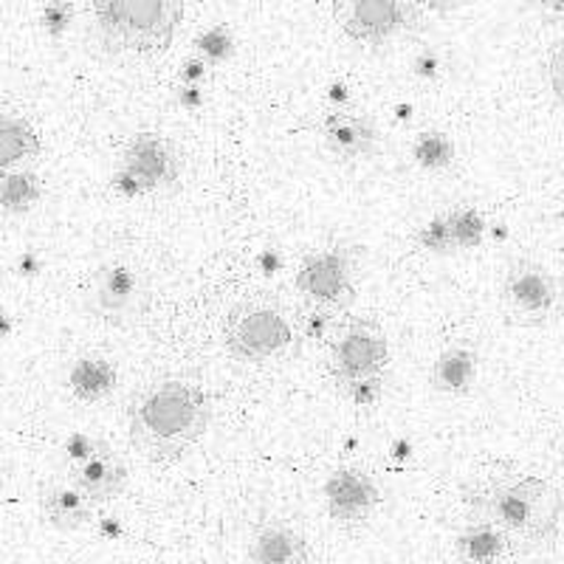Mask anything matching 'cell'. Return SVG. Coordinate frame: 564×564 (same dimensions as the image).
<instances>
[{
    "mask_svg": "<svg viewBox=\"0 0 564 564\" xmlns=\"http://www.w3.org/2000/svg\"><path fill=\"white\" fill-rule=\"evenodd\" d=\"M415 3L423 9V12L452 14V12H457L463 3H468V0H415Z\"/></svg>",
    "mask_w": 564,
    "mask_h": 564,
    "instance_id": "e575fe53",
    "label": "cell"
},
{
    "mask_svg": "<svg viewBox=\"0 0 564 564\" xmlns=\"http://www.w3.org/2000/svg\"><path fill=\"white\" fill-rule=\"evenodd\" d=\"M412 161H415L417 167L426 170V173H443V170H449L457 159V148L455 139H452L446 130H421V133L412 139Z\"/></svg>",
    "mask_w": 564,
    "mask_h": 564,
    "instance_id": "44dd1931",
    "label": "cell"
},
{
    "mask_svg": "<svg viewBox=\"0 0 564 564\" xmlns=\"http://www.w3.org/2000/svg\"><path fill=\"white\" fill-rule=\"evenodd\" d=\"M122 167L130 170L141 181L144 193H164L181 178V155L173 148V141L161 133H135L124 144Z\"/></svg>",
    "mask_w": 564,
    "mask_h": 564,
    "instance_id": "8fae6325",
    "label": "cell"
},
{
    "mask_svg": "<svg viewBox=\"0 0 564 564\" xmlns=\"http://www.w3.org/2000/svg\"><path fill=\"white\" fill-rule=\"evenodd\" d=\"M102 446H105L102 437L88 435V432H70V435L63 441V446H59V466H63L65 471L83 466V463L88 460V457L97 455Z\"/></svg>",
    "mask_w": 564,
    "mask_h": 564,
    "instance_id": "d4e9b609",
    "label": "cell"
},
{
    "mask_svg": "<svg viewBox=\"0 0 564 564\" xmlns=\"http://www.w3.org/2000/svg\"><path fill=\"white\" fill-rule=\"evenodd\" d=\"M449 224L457 251H475L486 243L488 220L482 218V212L475 209V206H455V209H449Z\"/></svg>",
    "mask_w": 564,
    "mask_h": 564,
    "instance_id": "7402d4cb",
    "label": "cell"
},
{
    "mask_svg": "<svg viewBox=\"0 0 564 564\" xmlns=\"http://www.w3.org/2000/svg\"><path fill=\"white\" fill-rule=\"evenodd\" d=\"M224 347L235 359L251 365L282 359L294 347V325L271 302L246 300L226 316Z\"/></svg>",
    "mask_w": 564,
    "mask_h": 564,
    "instance_id": "277c9868",
    "label": "cell"
},
{
    "mask_svg": "<svg viewBox=\"0 0 564 564\" xmlns=\"http://www.w3.org/2000/svg\"><path fill=\"white\" fill-rule=\"evenodd\" d=\"M475 520L500 525L520 551H539L553 545L562 520V494L542 477L517 475L488 480L463 491Z\"/></svg>",
    "mask_w": 564,
    "mask_h": 564,
    "instance_id": "7a4b0ae2",
    "label": "cell"
},
{
    "mask_svg": "<svg viewBox=\"0 0 564 564\" xmlns=\"http://www.w3.org/2000/svg\"><path fill=\"white\" fill-rule=\"evenodd\" d=\"M0 322H3V336H12V327H14V319H12V314H9V311H3V316H0Z\"/></svg>",
    "mask_w": 564,
    "mask_h": 564,
    "instance_id": "f35d334b",
    "label": "cell"
},
{
    "mask_svg": "<svg viewBox=\"0 0 564 564\" xmlns=\"http://www.w3.org/2000/svg\"><path fill=\"white\" fill-rule=\"evenodd\" d=\"M94 506L97 502L88 500L74 482L70 486H52L45 488L40 497V513L48 528L59 533L83 531L94 520Z\"/></svg>",
    "mask_w": 564,
    "mask_h": 564,
    "instance_id": "5bb4252c",
    "label": "cell"
},
{
    "mask_svg": "<svg viewBox=\"0 0 564 564\" xmlns=\"http://www.w3.org/2000/svg\"><path fill=\"white\" fill-rule=\"evenodd\" d=\"M395 457H410V443L406 441H401L395 446Z\"/></svg>",
    "mask_w": 564,
    "mask_h": 564,
    "instance_id": "ab89813d",
    "label": "cell"
},
{
    "mask_svg": "<svg viewBox=\"0 0 564 564\" xmlns=\"http://www.w3.org/2000/svg\"><path fill=\"white\" fill-rule=\"evenodd\" d=\"M97 34L110 54L159 57L184 20V0H88Z\"/></svg>",
    "mask_w": 564,
    "mask_h": 564,
    "instance_id": "3957f363",
    "label": "cell"
},
{
    "mask_svg": "<svg viewBox=\"0 0 564 564\" xmlns=\"http://www.w3.org/2000/svg\"><path fill=\"white\" fill-rule=\"evenodd\" d=\"M417 249L430 251V254L446 257L455 249V238H452V224H449V212H441L435 218H430L426 224L417 229L415 235Z\"/></svg>",
    "mask_w": 564,
    "mask_h": 564,
    "instance_id": "cb8c5ba5",
    "label": "cell"
},
{
    "mask_svg": "<svg viewBox=\"0 0 564 564\" xmlns=\"http://www.w3.org/2000/svg\"><path fill=\"white\" fill-rule=\"evenodd\" d=\"M193 48L198 57H204L206 63L215 68V65H224L235 57V52H238V43H235V34H231L229 29L220 26V23H215V26H206L204 32L195 34Z\"/></svg>",
    "mask_w": 564,
    "mask_h": 564,
    "instance_id": "603a6c76",
    "label": "cell"
},
{
    "mask_svg": "<svg viewBox=\"0 0 564 564\" xmlns=\"http://www.w3.org/2000/svg\"><path fill=\"white\" fill-rule=\"evenodd\" d=\"M539 9H542V14L551 20H556V23H564V0H533Z\"/></svg>",
    "mask_w": 564,
    "mask_h": 564,
    "instance_id": "8d00e7d4",
    "label": "cell"
},
{
    "mask_svg": "<svg viewBox=\"0 0 564 564\" xmlns=\"http://www.w3.org/2000/svg\"><path fill=\"white\" fill-rule=\"evenodd\" d=\"M43 193L45 184L34 170H3V181H0V209L7 212V215H26V212H32L43 200Z\"/></svg>",
    "mask_w": 564,
    "mask_h": 564,
    "instance_id": "ffe728a7",
    "label": "cell"
},
{
    "mask_svg": "<svg viewBox=\"0 0 564 564\" xmlns=\"http://www.w3.org/2000/svg\"><path fill=\"white\" fill-rule=\"evenodd\" d=\"M150 291L139 271L124 263H108L97 271L88 308L108 325H133L148 314Z\"/></svg>",
    "mask_w": 564,
    "mask_h": 564,
    "instance_id": "9c48e42d",
    "label": "cell"
},
{
    "mask_svg": "<svg viewBox=\"0 0 564 564\" xmlns=\"http://www.w3.org/2000/svg\"><path fill=\"white\" fill-rule=\"evenodd\" d=\"M14 271H18V276H23V280H34V276H40V271H43V257H40L37 251H23V254L18 257V263H14Z\"/></svg>",
    "mask_w": 564,
    "mask_h": 564,
    "instance_id": "d6a6232c",
    "label": "cell"
},
{
    "mask_svg": "<svg viewBox=\"0 0 564 564\" xmlns=\"http://www.w3.org/2000/svg\"><path fill=\"white\" fill-rule=\"evenodd\" d=\"M249 558L257 564H302L311 558V547L302 533L285 525H269L254 536Z\"/></svg>",
    "mask_w": 564,
    "mask_h": 564,
    "instance_id": "ac0fdd59",
    "label": "cell"
},
{
    "mask_svg": "<svg viewBox=\"0 0 564 564\" xmlns=\"http://www.w3.org/2000/svg\"><path fill=\"white\" fill-rule=\"evenodd\" d=\"M390 365V341L376 322L352 319L330 345L327 370L347 390L365 379H381Z\"/></svg>",
    "mask_w": 564,
    "mask_h": 564,
    "instance_id": "52a82bcc",
    "label": "cell"
},
{
    "mask_svg": "<svg viewBox=\"0 0 564 564\" xmlns=\"http://www.w3.org/2000/svg\"><path fill=\"white\" fill-rule=\"evenodd\" d=\"M212 398L198 381L167 376L133 395L130 443L150 463H175L209 432Z\"/></svg>",
    "mask_w": 564,
    "mask_h": 564,
    "instance_id": "6da1fadb",
    "label": "cell"
},
{
    "mask_svg": "<svg viewBox=\"0 0 564 564\" xmlns=\"http://www.w3.org/2000/svg\"><path fill=\"white\" fill-rule=\"evenodd\" d=\"M97 531H99V536L110 539V542H113V539H119V536H124L122 520H116V517H102V520L97 522Z\"/></svg>",
    "mask_w": 564,
    "mask_h": 564,
    "instance_id": "d590c367",
    "label": "cell"
},
{
    "mask_svg": "<svg viewBox=\"0 0 564 564\" xmlns=\"http://www.w3.org/2000/svg\"><path fill=\"white\" fill-rule=\"evenodd\" d=\"M347 395L352 398V404L372 406L381 398V379H365L359 384L347 387Z\"/></svg>",
    "mask_w": 564,
    "mask_h": 564,
    "instance_id": "f546056e",
    "label": "cell"
},
{
    "mask_svg": "<svg viewBox=\"0 0 564 564\" xmlns=\"http://www.w3.org/2000/svg\"><path fill=\"white\" fill-rule=\"evenodd\" d=\"M128 463L116 455L108 443L97 455L88 457L83 466L68 471V480L97 506H105V502H113L116 497H122L124 488H128Z\"/></svg>",
    "mask_w": 564,
    "mask_h": 564,
    "instance_id": "4fadbf2b",
    "label": "cell"
},
{
    "mask_svg": "<svg viewBox=\"0 0 564 564\" xmlns=\"http://www.w3.org/2000/svg\"><path fill=\"white\" fill-rule=\"evenodd\" d=\"M322 497H325L330 520L345 528L365 525L381 502V491L376 480L361 468L350 466L336 468V471L327 475L325 486H322Z\"/></svg>",
    "mask_w": 564,
    "mask_h": 564,
    "instance_id": "30bf717a",
    "label": "cell"
},
{
    "mask_svg": "<svg viewBox=\"0 0 564 564\" xmlns=\"http://www.w3.org/2000/svg\"><path fill=\"white\" fill-rule=\"evenodd\" d=\"M547 79H551L553 97L564 108V37L556 40L547 54Z\"/></svg>",
    "mask_w": 564,
    "mask_h": 564,
    "instance_id": "83f0119b",
    "label": "cell"
},
{
    "mask_svg": "<svg viewBox=\"0 0 564 564\" xmlns=\"http://www.w3.org/2000/svg\"><path fill=\"white\" fill-rule=\"evenodd\" d=\"M113 193L122 195V198H141V195H148L144 193V186H141V181L124 167H119V173L113 175Z\"/></svg>",
    "mask_w": 564,
    "mask_h": 564,
    "instance_id": "1f68e13d",
    "label": "cell"
},
{
    "mask_svg": "<svg viewBox=\"0 0 564 564\" xmlns=\"http://www.w3.org/2000/svg\"><path fill=\"white\" fill-rule=\"evenodd\" d=\"M43 153V141L26 116L7 113L0 119V164L3 170L23 167Z\"/></svg>",
    "mask_w": 564,
    "mask_h": 564,
    "instance_id": "d6986e66",
    "label": "cell"
},
{
    "mask_svg": "<svg viewBox=\"0 0 564 564\" xmlns=\"http://www.w3.org/2000/svg\"><path fill=\"white\" fill-rule=\"evenodd\" d=\"M336 314H339V311L325 308V305H314V308L305 314V319H302V336H305V339H311V341L327 339L330 327H334V316Z\"/></svg>",
    "mask_w": 564,
    "mask_h": 564,
    "instance_id": "4316f807",
    "label": "cell"
},
{
    "mask_svg": "<svg viewBox=\"0 0 564 564\" xmlns=\"http://www.w3.org/2000/svg\"><path fill=\"white\" fill-rule=\"evenodd\" d=\"M455 553L463 562L491 564L520 553V547L513 545V539L500 525L488 520H471L455 536Z\"/></svg>",
    "mask_w": 564,
    "mask_h": 564,
    "instance_id": "2e32d148",
    "label": "cell"
},
{
    "mask_svg": "<svg viewBox=\"0 0 564 564\" xmlns=\"http://www.w3.org/2000/svg\"><path fill=\"white\" fill-rule=\"evenodd\" d=\"M443 63L435 52H421L415 59H412V74H415L421 83H435L441 77Z\"/></svg>",
    "mask_w": 564,
    "mask_h": 564,
    "instance_id": "f1b7e54d",
    "label": "cell"
},
{
    "mask_svg": "<svg viewBox=\"0 0 564 564\" xmlns=\"http://www.w3.org/2000/svg\"><path fill=\"white\" fill-rule=\"evenodd\" d=\"M558 300H562V291L551 269L525 257L508 263L506 280H502V305L513 325H547L556 316Z\"/></svg>",
    "mask_w": 564,
    "mask_h": 564,
    "instance_id": "8992f818",
    "label": "cell"
},
{
    "mask_svg": "<svg viewBox=\"0 0 564 564\" xmlns=\"http://www.w3.org/2000/svg\"><path fill=\"white\" fill-rule=\"evenodd\" d=\"M322 141L336 159L365 161L379 150V128L372 124L370 116L336 108L322 122Z\"/></svg>",
    "mask_w": 564,
    "mask_h": 564,
    "instance_id": "7c38bea8",
    "label": "cell"
},
{
    "mask_svg": "<svg viewBox=\"0 0 564 564\" xmlns=\"http://www.w3.org/2000/svg\"><path fill=\"white\" fill-rule=\"evenodd\" d=\"M327 99L334 105H339V108H345V102L350 99V88H347L345 83H334L327 88Z\"/></svg>",
    "mask_w": 564,
    "mask_h": 564,
    "instance_id": "74e56055",
    "label": "cell"
},
{
    "mask_svg": "<svg viewBox=\"0 0 564 564\" xmlns=\"http://www.w3.org/2000/svg\"><path fill=\"white\" fill-rule=\"evenodd\" d=\"M119 387V370L102 352H83L68 370L70 395L83 404H99Z\"/></svg>",
    "mask_w": 564,
    "mask_h": 564,
    "instance_id": "9a60e30c",
    "label": "cell"
},
{
    "mask_svg": "<svg viewBox=\"0 0 564 564\" xmlns=\"http://www.w3.org/2000/svg\"><path fill=\"white\" fill-rule=\"evenodd\" d=\"M294 285L305 300L334 311H347L356 300L350 257L339 246L311 251L296 269Z\"/></svg>",
    "mask_w": 564,
    "mask_h": 564,
    "instance_id": "ba28073f",
    "label": "cell"
},
{
    "mask_svg": "<svg viewBox=\"0 0 564 564\" xmlns=\"http://www.w3.org/2000/svg\"><path fill=\"white\" fill-rule=\"evenodd\" d=\"M178 105L184 110H198L204 108L206 97H204V85H181L178 88Z\"/></svg>",
    "mask_w": 564,
    "mask_h": 564,
    "instance_id": "836d02e7",
    "label": "cell"
},
{
    "mask_svg": "<svg viewBox=\"0 0 564 564\" xmlns=\"http://www.w3.org/2000/svg\"><path fill=\"white\" fill-rule=\"evenodd\" d=\"M209 68L212 65L206 63L204 57H198V54H195V57H189L184 65H181V70H178L181 85H204L206 77H209Z\"/></svg>",
    "mask_w": 564,
    "mask_h": 564,
    "instance_id": "4dcf8cb0",
    "label": "cell"
},
{
    "mask_svg": "<svg viewBox=\"0 0 564 564\" xmlns=\"http://www.w3.org/2000/svg\"><path fill=\"white\" fill-rule=\"evenodd\" d=\"M74 23V3L70 0H48L40 9V29L52 40H63Z\"/></svg>",
    "mask_w": 564,
    "mask_h": 564,
    "instance_id": "484cf974",
    "label": "cell"
},
{
    "mask_svg": "<svg viewBox=\"0 0 564 564\" xmlns=\"http://www.w3.org/2000/svg\"><path fill=\"white\" fill-rule=\"evenodd\" d=\"M558 218H562V224H564V193H562V198H558Z\"/></svg>",
    "mask_w": 564,
    "mask_h": 564,
    "instance_id": "60d3db41",
    "label": "cell"
},
{
    "mask_svg": "<svg viewBox=\"0 0 564 564\" xmlns=\"http://www.w3.org/2000/svg\"><path fill=\"white\" fill-rule=\"evenodd\" d=\"M415 0H334L336 26L352 43L367 48H390L421 29Z\"/></svg>",
    "mask_w": 564,
    "mask_h": 564,
    "instance_id": "5b68a950",
    "label": "cell"
},
{
    "mask_svg": "<svg viewBox=\"0 0 564 564\" xmlns=\"http://www.w3.org/2000/svg\"><path fill=\"white\" fill-rule=\"evenodd\" d=\"M480 370V356L475 347L468 345H449L437 352L432 365V387L441 395H468L477 381Z\"/></svg>",
    "mask_w": 564,
    "mask_h": 564,
    "instance_id": "e0dca14e",
    "label": "cell"
}]
</instances>
